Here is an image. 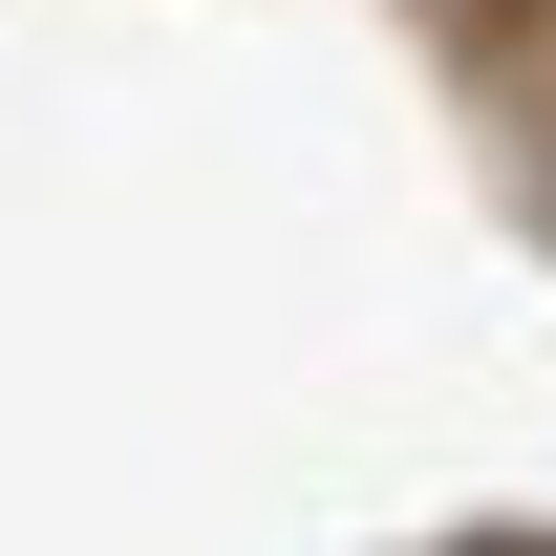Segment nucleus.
Listing matches in <instances>:
<instances>
[{
    "label": "nucleus",
    "instance_id": "1",
    "mask_svg": "<svg viewBox=\"0 0 556 556\" xmlns=\"http://www.w3.org/2000/svg\"><path fill=\"white\" fill-rule=\"evenodd\" d=\"M0 556H556V0H0Z\"/></svg>",
    "mask_w": 556,
    "mask_h": 556
}]
</instances>
